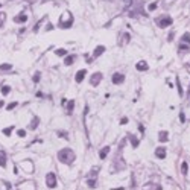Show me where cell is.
Instances as JSON below:
<instances>
[{"mask_svg": "<svg viewBox=\"0 0 190 190\" xmlns=\"http://www.w3.org/2000/svg\"><path fill=\"white\" fill-rule=\"evenodd\" d=\"M75 158H76V155H75V152H73L70 147H64V149H61L60 152H58V160L64 164L73 163Z\"/></svg>", "mask_w": 190, "mask_h": 190, "instance_id": "cell-1", "label": "cell"}, {"mask_svg": "<svg viewBox=\"0 0 190 190\" xmlns=\"http://www.w3.org/2000/svg\"><path fill=\"white\" fill-rule=\"evenodd\" d=\"M155 23H157V26L158 27H167V26H170L173 23V18L172 17H169V15H160V17H157L155 18Z\"/></svg>", "mask_w": 190, "mask_h": 190, "instance_id": "cell-2", "label": "cell"}, {"mask_svg": "<svg viewBox=\"0 0 190 190\" xmlns=\"http://www.w3.org/2000/svg\"><path fill=\"white\" fill-rule=\"evenodd\" d=\"M180 50L181 52H189L190 50V34L186 32V34L181 37V41H180Z\"/></svg>", "mask_w": 190, "mask_h": 190, "instance_id": "cell-3", "label": "cell"}, {"mask_svg": "<svg viewBox=\"0 0 190 190\" xmlns=\"http://www.w3.org/2000/svg\"><path fill=\"white\" fill-rule=\"evenodd\" d=\"M46 184H47L49 189H55V187H56V175L53 172L47 173V176H46Z\"/></svg>", "mask_w": 190, "mask_h": 190, "instance_id": "cell-4", "label": "cell"}, {"mask_svg": "<svg viewBox=\"0 0 190 190\" xmlns=\"http://www.w3.org/2000/svg\"><path fill=\"white\" fill-rule=\"evenodd\" d=\"M102 79H104V75H102L100 72H96V73L91 75V78H90V84H91L93 87H97L99 84H100Z\"/></svg>", "mask_w": 190, "mask_h": 190, "instance_id": "cell-5", "label": "cell"}, {"mask_svg": "<svg viewBox=\"0 0 190 190\" xmlns=\"http://www.w3.org/2000/svg\"><path fill=\"white\" fill-rule=\"evenodd\" d=\"M111 81H112V84L119 85V84H122V82L125 81V75H123V73H114L111 76Z\"/></svg>", "mask_w": 190, "mask_h": 190, "instance_id": "cell-6", "label": "cell"}, {"mask_svg": "<svg viewBox=\"0 0 190 190\" xmlns=\"http://www.w3.org/2000/svg\"><path fill=\"white\" fill-rule=\"evenodd\" d=\"M155 157L157 158H161V160H163V158H166V147H157L155 149Z\"/></svg>", "mask_w": 190, "mask_h": 190, "instance_id": "cell-7", "label": "cell"}, {"mask_svg": "<svg viewBox=\"0 0 190 190\" xmlns=\"http://www.w3.org/2000/svg\"><path fill=\"white\" fill-rule=\"evenodd\" d=\"M14 21L15 23H25V21H27V15L25 12H21V14H18V15L14 17Z\"/></svg>", "mask_w": 190, "mask_h": 190, "instance_id": "cell-8", "label": "cell"}, {"mask_svg": "<svg viewBox=\"0 0 190 190\" xmlns=\"http://www.w3.org/2000/svg\"><path fill=\"white\" fill-rule=\"evenodd\" d=\"M6 161H8V155L5 151H0V167H5L6 166Z\"/></svg>", "mask_w": 190, "mask_h": 190, "instance_id": "cell-9", "label": "cell"}, {"mask_svg": "<svg viewBox=\"0 0 190 190\" xmlns=\"http://www.w3.org/2000/svg\"><path fill=\"white\" fill-rule=\"evenodd\" d=\"M135 69H137L138 72H145V70H147L149 67H147V62H146V61H140V62H137V64H135Z\"/></svg>", "mask_w": 190, "mask_h": 190, "instance_id": "cell-10", "label": "cell"}, {"mask_svg": "<svg viewBox=\"0 0 190 190\" xmlns=\"http://www.w3.org/2000/svg\"><path fill=\"white\" fill-rule=\"evenodd\" d=\"M85 75H87V70H79L78 73H76V76H75V79H76V82H82L84 81V78H85Z\"/></svg>", "mask_w": 190, "mask_h": 190, "instance_id": "cell-11", "label": "cell"}, {"mask_svg": "<svg viewBox=\"0 0 190 190\" xmlns=\"http://www.w3.org/2000/svg\"><path fill=\"white\" fill-rule=\"evenodd\" d=\"M104 52H105V46H97V47L94 49V52H93V56L97 58V56H100Z\"/></svg>", "mask_w": 190, "mask_h": 190, "instance_id": "cell-12", "label": "cell"}, {"mask_svg": "<svg viewBox=\"0 0 190 190\" xmlns=\"http://www.w3.org/2000/svg\"><path fill=\"white\" fill-rule=\"evenodd\" d=\"M75 60H76V56H75V55H69V56H66V58H64V64H66V66H72V64L75 62Z\"/></svg>", "mask_w": 190, "mask_h": 190, "instance_id": "cell-13", "label": "cell"}, {"mask_svg": "<svg viewBox=\"0 0 190 190\" xmlns=\"http://www.w3.org/2000/svg\"><path fill=\"white\" fill-rule=\"evenodd\" d=\"M108 152H110V146H105L100 149V152H99V157H100V160H104V158H106V155H108Z\"/></svg>", "mask_w": 190, "mask_h": 190, "instance_id": "cell-14", "label": "cell"}, {"mask_svg": "<svg viewBox=\"0 0 190 190\" xmlns=\"http://www.w3.org/2000/svg\"><path fill=\"white\" fill-rule=\"evenodd\" d=\"M158 138H160L161 143L167 141V131H160V132H158Z\"/></svg>", "mask_w": 190, "mask_h": 190, "instance_id": "cell-15", "label": "cell"}, {"mask_svg": "<svg viewBox=\"0 0 190 190\" xmlns=\"http://www.w3.org/2000/svg\"><path fill=\"white\" fill-rule=\"evenodd\" d=\"M38 123H40V117H34V120L31 122V125H29V129H35L38 126Z\"/></svg>", "mask_w": 190, "mask_h": 190, "instance_id": "cell-16", "label": "cell"}, {"mask_svg": "<svg viewBox=\"0 0 190 190\" xmlns=\"http://www.w3.org/2000/svg\"><path fill=\"white\" fill-rule=\"evenodd\" d=\"M129 140H131V145H132V147H137L138 145H140V141H138V138H135L134 135H129Z\"/></svg>", "mask_w": 190, "mask_h": 190, "instance_id": "cell-17", "label": "cell"}, {"mask_svg": "<svg viewBox=\"0 0 190 190\" xmlns=\"http://www.w3.org/2000/svg\"><path fill=\"white\" fill-rule=\"evenodd\" d=\"M73 108H75V100H69V102H67V112L72 114Z\"/></svg>", "mask_w": 190, "mask_h": 190, "instance_id": "cell-18", "label": "cell"}, {"mask_svg": "<svg viewBox=\"0 0 190 190\" xmlns=\"http://www.w3.org/2000/svg\"><path fill=\"white\" fill-rule=\"evenodd\" d=\"M181 172H182V175H187V172H189V164L186 161L181 164Z\"/></svg>", "mask_w": 190, "mask_h": 190, "instance_id": "cell-19", "label": "cell"}, {"mask_svg": "<svg viewBox=\"0 0 190 190\" xmlns=\"http://www.w3.org/2000/svg\"><path fill=\"white\" fill-rule=\"evenodd\" d=\"M12 69V66L11 64H0V70L2 72H8V70Z\"/></svg>", "mask_w": 190, "mask_h": 190, "instance_id": "cell-20", "label": "cell"}, {"mask_svg": "<svg viewBox=\"0 0 190 190\" xmlns=\"http://www.w3.org/2000/svg\"><path fill=\"white\" fill-rule=\"evenodd\" d=\"M72 25H73V20H72V18H70L69 21H66V23H62V21L60 23V26L62 27V29H64V27H70Z\"/></svg>", "mask_w": 190, "mask_h": 190, "instance_id": "cell-21", "label": "cell"}, {"mask_svg": "<svg viewBox=\"0 0 190 190\" xmlns=\"http://www.w3.org/2000/svg\"><path fill=\"white\" fill-rule=\"evenodd\" d=\"M5 20H6V14H5V12H0V27H3Z\"/></svg>", "mask_w": 190, "mask_h": 190, "instance_id": "cell-22", "label": "cell"}, {"mask_svg": "<svg viewBox=\"0 0 190 190\" xmlns=\"http://www.w3.org/2000/svg\"><path fill=\"white\" fill-rule=\"evenodd\" d=\"M55 53H56L58 56H64V55H67V50H66V49H58Z\"/></svg>", "mask_w": 190, "mask_h": 190, "instance_id": "cell-23", "label": "cell"}, {"mask_svg": "<svg viewBox=\"0 0 190 190\" xmlns=\"http://www.w3.org/2000/svg\"><path fill=\"white\" fill-rule=\"evenodd\" d=\"M9 91H11V87H8V85L2 87V93H3V94H9Z\"/></svg>", "mask_w": 190, "mask_h": 190, "instance_id": "cell-24", "label": "cell"}, {"mask_svg": "<svg viewBox=\"0 0 190 190\" xmlns=\"http://www.w3.org/2000/svg\"><path fill=\"white\" fill-rule=\"evenodd\" d=\"M40 78H41V73H40V72H37L32 79H34V82H38V81H40Z\"/></svg>", "mask_w": 190, "mask_h": 190, "instance_id": "cell-25", "label": "cell"}, {"mask_svg": "<svg viewBox=\"0 0 190 190\" xmlns=\"http://www.w3.org/2000/svg\"><path fill=\"white\" fill-rule=\"evenodd\" d=\"M14 129V128H12V126H9V128H5V129H3V134H5V135H11V131Z\"/></svg>", "mask_w": 190, "mask_h": 190, "instance_id": "cell-26", "label": "cell"}, {"mask_svg": "<svg viewBox=\"0 0 190 190\" xmlns=\"http://www.w3.org/2000/svg\"><path fill=\"white\" fill-rule=\"evenodd\" d=\"M88 187H96V180L94 178H91V180H88Z\"/></svg>", "mask_w": 190, "mask_h": 190, "instance_id": "cell-27", "label": "cell"}, {"mask_svg": "<svg viewBox=\"0 0 190 190\" xmlns=\"http://www.w3.org/2000/svg\"><path fill=\"white\" fill-rule=\"evenodd\" d=\"M17 102H11V104L8 105V106H6V108H8V110H14V108H15V106H17Z\"/></svg>", "mask_w": 190, "mask_h": 190, "instance_id": "cell-28", "label": "cell"}, {"mask_svg": "<svg viewBox=\"0 0 190 190\" xmlns=\"http://www.w3.org/2000/svg\"><path fill=\"white\" fill-rule=\"evenodd\" d=\"M17 134H18V137H25V135H26V131L25 129H18Z\"/></svg>", "mask_w": 190, "mask_h": 190, "instance_id": "cell-29", "label": "cell"}, {"mask_svg": "<svg viewBox=\"0 0 190 190\" xmlns=\"http://www.w3.org/2000/svg\"><path fill=\"white\" fill-rule=\"evenodd\" d=\"M147 9H149V11H155V9H157V3H151V5L147 6Z\"/></svg>", "mask_w": 190, "mask_h": 190, "instance_id": "cell-30", "label": "cell"}, {"mask_svg": "<svg viewBox=\"0 0 190 190\" xmlns=\"http://www.w3.org/2000/svg\"><path fill=\"white\" fill-rule=\"evenodd\" d=\"M40 26H41V21H38L37 25L34 26V32H38V29H40Z\"/></svg>", "mask_w": 190, "mask_h": 190, "instance_id": "cell-31", "label": "cell"}, {"mask_svg": "<svg viewBox=\"0 0 190 190\" xmlns=\"http://www.w3.org/2000/svg\"><path fill=\"white\" fill-rule=\"evenodd\" d=\"M173 37H175V32H170V34H169V37H167V40H169V41H172Z\"/></svg>", "mask_w": 190, "mask_h": 190, "instance_id": "cell-32", "label": "cell"}, {"mask_svg": "<svg viewBox=\"0 0 190 190\" xmlns=\"http://www.w3.org/2000/svg\"><path fill=\"white\" fill-rule=\"evenodd\" d=\"M52 29H53V25H52V23H49V25L46 26V31H52Z\"/></svg>", "mask_w": 190, "mask_h": 190, "instance_id": "cell-33", "label": "cell"}, {"mask_svg": "<svg viewBox=\"0 0 190 190\" xmlns=\"http://www.w3.org/2000/svg\"><path fill=\"white\" fill-rule=\"evenodd\" d=\"M123 2H125V6H128V8L131 6V0H123Z\"/></svg>", "mask_w": 190, "mask_h": 190, "instance_id": "cell-34", "label": "cell"}, {"mask_svg": "<svg viewBox=\"0 0 190 190\" xmlns=\"http://www.w3.org/2000/svg\"><path fill=\"white\" fill-rule=\"evenodd\" d=\"M120 123H122V125H123V123H128V119H126V117H125V119H122Z\"/></svg>", "mask_w": 190, "mask_h": 190, "instance_id": "cell-35", "label": "cell"}, {"mask_svg": "<svg viewBox=\"0 0 190 190\" xmlns=\"http://www.w3.org/2000/svg\"><path fill=\"white\" fill-rule=\"evenodd\" d=\"M180 120L184 122V112H181V114H180Z\"/></svg>", "mask_w": 190, "mask_h": 190, "instance_id": "cell-36", "label": "cell"}, {"mask_svg": "<svg viewBox=\"0 0 190 190\" xmlns=\"http://www.w3.org/2000/svg\"><path fill=\"white\" fill-rule=\"evenodd\" d=\"M112 190H125L123 187H117V189H112Z\"/></svg>", "mask_w": 190, "mask_h": 190, "instance_id": "cell-37", "label": "cell"}, {"mask_svg": "<svg viewBox=\"0 0 190 190\" xmlns=\"http://www.w3.org/2000/svg\"><path fill=\"white\" fill-rule=\"evenodd\" d=\"M3 105H5V104H3V100H0V108H2V106H3Z\"/></svg>", "mask_w": 190, "mask_h": 190, "instance_id": "cell-38", "label": "cell"}, {"mask_svg": "<svg viewBox=\"0 0 190 190\" xmlns=\"http://www.w3.org/2000/svg\"><path fill=\"white\" fill-rule=\"evenodd\" d=\"M189 91H190V88H189Z\"/></svg>", "mask_w": 190, "mask_h": 190, "instance_id": "cell-39", "label": "cell"}, {"mask_svg": "<svg viewBox=\"0 0 190 190\" xmlns=\"http://www.w3.org/2000/svg\"><path fill=\"white\" fill-rule=\"evenodd\" d=\"M0 8H2V6H0Z\"/></svg>", "mask_w": 190, "mask_h": 190, "instance_id": "cell-40", "label": "cell"}]
</instances>
